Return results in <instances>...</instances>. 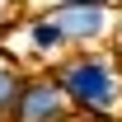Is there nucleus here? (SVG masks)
Masks as SVG:
<instances>
[{"label": "nucleus", "instance_id": "nucleus-6", "mask_svg": "<svg viewBox=\"0 0 122 122\" xmlns=\"http://www.w3.org/2000/svg\"><path fill=\"white\" fill-rule=\"evenodd\" d=\"M80 122H122L117 113H94V117H80Z\"/></svg>", "mask_w": 122, "mask_h": 122}, {"label": "nucleus", "instance_id": "nucleus-2", "mask_svg": "<svg viewBox=\"0 0 122 122\" xmlns=\"http://www.w3.org/2000/svg\"><path fill=\"white\" fill-rule=\"evenodd\" d=\"M47 14L66 33L71 52L75 47H113V33H117V10L113 5H99V0H56Z\"/></svg>", "mask_w": 122, "mask_h": 122}, {"label": "nucleus", "instance_id": "nucleus-3", "mask_svg": "<svg viewBox=\"0 0 122 122\" xmlns=\"http://www.w3.org/2000/svg\"><path fill=\"white\" fill-rule=\"evenodd\" d=\"M10 122H75V108H71V99L61 89L56 71H28Z\"/></svg>", "mask_w": 122, "mask_h": 122}, {"label": "nucleus", "instance_id": "nucleus-8", "mask_svg": "<svg viewBox=\"0 0 122 122\" xmlns=\"http://www.w3.org/2000/svg\"><path fill=\"white\" fill-rule=\"evenodd\" d=\"M52 5H56V0H47V10H52ZM99 5H113V10H117V5H122V0H99Z\"/></svg>", "mask_w": 122, "mask_h": 122}, {"label": "nucleus", "instance_id": "nucleus-7", "mask_svg": "<svg viewBox=\"0 0 122 122\" xmlns=\"http://www.w3.org/2000/svg\"><path fill=\"white\" fill-rule=\"evenodd\" d=\"M113 47L122 52V5H117V33H113Z\"/></svg>", "mask_w": 122, "mask_h": 122}, {"label": "nucleus", "instance_id": "nucleus-1", "mask_svg": "<svg viewBox=\"0 0 122 122\" xmlns=\"http://www.w3.org/2000/svg\"><path fill=\"white\" fill-rule=\"evenodd\" d=\"M75 117L122 113V52L117 47H75L52 66Z\"/></svg>", "mask_w": 122, "mask_h": 122}, {"label": "nucleus", "instance_id": "nucleus-5", "mask_svg": "<svg viewBox=\"0 0 122 122\" xmlns=\"http://www.w3.org/2000/svg\"><path fill=\"white\" fill-rule=\"evenodd\" d=\"M24 80H28V66L0 47V122L14 117V103H19V94H24Z\"/></svg>", "mask_w": 122, "mask_h": 122}, {"label": "nucleus", "instance_id": "nucleus-4", "mask_svg": "<svg viewBox=\"0 0 122 122\" xmlns=\"http://www.w3.org/2000/svg\"><path fill=\"white\" fill-rule=\"evenodd\" d=\"M10 33H19V38H24V52H19V61L28 56L38 71H52V66H56V61L71 52L66 33L56 28V19L47 14V10H42V14H24V19H14V24H10Z\"/></svg>", "mask_w": 122, "mask_h": 122}]
</instances>
